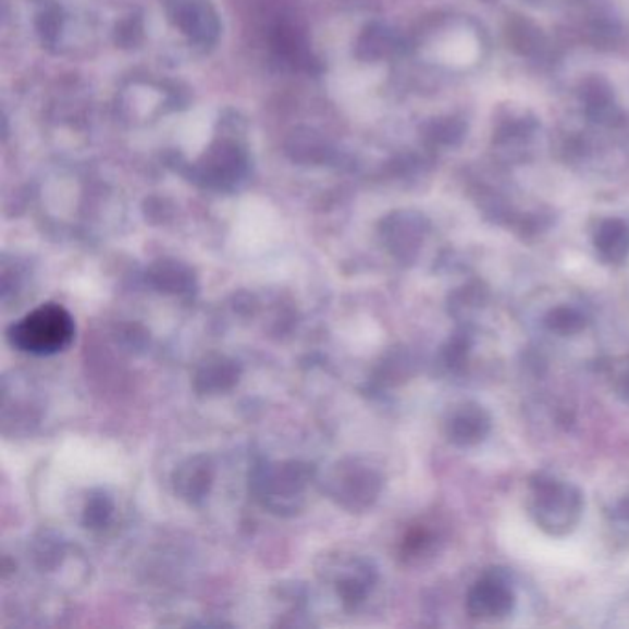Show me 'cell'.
Returning <instances> with one entry per match:
<instances>
[{
  "mask_svg": "<svg viewBox=\"0 0 629 629\" xmlns=\"http://www.w3.org/2000/svg\"><path fill=\"white\" fill-rule=\"evenodd\" d=\"M170 12L177 25L196 41L209 42L217 36L219 25L206 0H169Z\"/></svg>",
  "mask_w": 629,
  "mask_h": 629,
  "instance_id": "30bf717a",
  "label": "cell"
},
{
  "mask_svg": "<svg viewBox=\"0 0 629 629\" xmlns=\"http://www.w3.org/2000/svg\"><path fill=\"white\" fill-rule=\"evenodd\" d=\"M596 251L607 264H620L629 255V231L612 222L605 224L596 235Z\"/></svg>",
  "mask_w": 629,
  "mask_h": 629,
  "instance_id": "4fadbf2b",
  "label": "cell"
},
{
  "mask_svg": "<svg viewBox=\"0 0 629 629\" xmlns=\"http://www.w3.org/2000/svg\"><path fill=\"white\" fill-rule=\"evenodd\" d=\"M381 472L358 460L338 461L331 467L323 490L342 508L360 514L371 508L382 491Z\"/></svg>",
  "mask_w": 629,
  "mask_h": 629,
  "instance_id": "277c9868",
  "label": "cell"
},
{
  "mask_svg": "<svg viewBox=\"0 0 629 629\" xmlns=\"http://www.w3.org/2000/svg\"><path fill=\"white\" fill-rule=\"evenodd\" d=\"M212 482H214V466L211 458H207L203 454L183 461L172 477L176 495L188 504H200L201 501H206V496L211 493Z\"/></svg>",
  "mask_w": 629,
  "mask_h": 629,
  "instance_id": "52a82bcc",
  "label": "cell"
},
{
  "mask_svg": "<svg viewBox=\"0 0 629 629\" xmlns=\"http://www.w3.org/2000/svg\"><path fill=\"white\" fill-rule=\"evenodd\" d=\"M240 379V366L224 355L203 358L194 373V390L201 395L224 394Z\"/></svg>",
  "mask_w": 629,
  "mask_h": 629,
  "instance_id": "ba28073f",
  "label": "cell"
},
{
  "mask_svg": "<svg viewBox=\"0 0 629 629\" xmlns=\"http://www.w3.org/2000/svg\"><path fill=\"white\" fill-rule=\"evenodd\" d=\"M543 323H545L548 333L562 336V338H569V336H578L588 329L589 318L580 307L557 305L546 312Z\"/></svg>",
  "mask_w": 629,
  "mask_h": 629,
  "instance_id": "7c38bea8",
  "label": "cell"
},
{
  "mask_svg": "<svg viewBox=\"0 0 629 629\" xmlns=\"http://www.w3.org/2000/svg\"><path fill=\"white\" fill-rule=\"evenodd\" d=\"M485 292L477 285H469L451 297V314L458 320L471 318L484 305Z\"/></svg>",
  "mask_w": 629,
  "mask_h": 629,
  "instance_id": "e0dca14e",
  "label": "cell"
},
{
  "mask_svg": "<svg viewBox=\"0 0 629 629\" xmlns=\"http://www.w3.org/2000/svg\"><path fill=\"white\" fill-rule=\"evenodd\" d=\"M151 285L164 294H183L193 291L194 275L182 262L161 260L150 268Z\"/></svg>",
  "mask_w": 629,
  "mask_h": 629,
  "instance_id": "8fae6325",
  "label": "cell"
},
{
  "mask_svg": "<svg viewBox=\"0 0 629 629\" xmlns=\"http://www.w3.org/2000/svg\"><path fill=\"white\" fill-rule=\"evenodd\" d=\"M314 477V467L301 461H283L259 467L254 474V491L264 508L275 514L296 511L297 501H301Z\"/></svg>",
  "mask_w": 629,
  "mask_h": 629,
  "instance_id": "3957f363",
  "label": "cell"
},
{
  "mask_svg": "<svg viewBox=\"0 0 629 629\" xmlns=\"http://www.w3.org/2000/svg\"><path fill=\"white\" fill-rule=\"evenodd\" d=\"M377 570L363 559H349L334 578L340 600L349 607L362 604L375 588Z\"/></svg>",
  "mask_w": 629,
  "mask_h": 629,
  "instance_id": "9c48e42d",
  "label": "cell"
},
{
  "mask_svg": "<svg viewBox=\"0 0 629 629\" xmlns=\"http://www.w3.org/2000/svg\"><path fill=\"white\" fill-rule=\"evenodd\" d=\"M613 392L618 399L629 405V357H624L613 363Z\"/></svg>",
  "mask_w": 629,
  "mask_h": 629,
  "instance_id": "ac0fdd59",
  "label": "cell"
},
{
  "mask_svg": "<svg viewBox=\"0 0 629 629\" xmlns=\"http://www.w3.org/2000/svg\"><path fill=\"white\" fill-rule=\"evenodd\" d=\"M493 429V419L484 406L467 400L448 411L443 432L454 447L472 448L484 443Z\"/></svg>",
  "mask_w": 629,
  "mask_h": 629,
  "instance_id": "8992f818",
  "label": "cell"
},
{
  "mask_svg": "<svg viewBox=\"0 0 629 629\" xmlns=\"http://www.w3.org/2000/svg\"><path fill=\"white\" fill-rule=\"evenodd\" d=\"M517 594L508 575L490 570L467 591L466 612L480 622H498L515 612Z\"/></svg>",
  "mask_w": 629,
  "mask_h": 629,
  "instance_id": "5b68a950",
  "label": "cell"
},
{
  "mask_svg": "<svg viewBox=\"0 0 629 629\" xmlns=\"http://www.w3.org/2000/svg\"><path fill=\"white\" fill-rule=\"evenodd\" d=\"M472 351V336L467 331H458L445 342L440 353L442 366L448 373H461L469 363Z\"/></svg>",
  "mask_w": 629,
  "mask_h": 629,
  "instance_id": "5bb4252c",
  "label": "cell"
},
{
  "mask_svg": "<svg viewBox=\"0 0 629 629\" xmlns=\"http://www.w3.org/2000/svg\"><path fill=\"white\" fill-rule=\"evenodd\" d=\"M436 543V533L427 527L411 528L406 533L403 543H400V556L408 562H418L421 557L429 556Z\"/></svg>",
  "mask_w": 629,
  "mask_h": 629,
  "instance_id": "9a60e30c",
  "label": "cell"
},
{
  "mask_svg": "<svg viewBox=\"0 0 629 629\" xmlns=\"http://www.w3.org/2000/svg\"><path fill=\"white\" fill-rule=\"evenodd\" d=\"M115 506L111 501L110 495H106L102 491H98L95 495L87 498L84 508V525L91 530H100L110 525L111 517H113Z\"/></svg>",
  "mask_w": 629,
  "mask_h": 629,
  "instance_id": "2e32d148",
  "label": "cell"
},
{
  "mask_svg": "<svg viewBox=\"0 0 629 629\" xmlns=\"http://www.w3.org/2000/svg\"><path fill=\"white\" fill-rule=\"evenodd\" d=\"M613 520H615L617 525H620V527L629 528V493L615 504V508H613Z\"/></svg>",
  "mask_w": 629,
  "mask_h": 629,
  "instance_id": "d6986e66",
  "label": "cell"
},
{
  "mask_svg": "<svg viewBox=\"0 0 629 629\" xmlns=\"http://www.w3.org/2000/svg\"><path fill=\"white\" fill-rule=\"evenodd\" d=\"M528 514L539 530L551 538H567L583 517L581 491L551 472H533L528 480Z\"/></svg>",
  "mask_w": 629,
  "mask_h": 629,
  "instance_id": "6da1fadb",
  "label": "cell"
},
{
  "mask_svg": "<svg viewBox=\"0 0 629 629\" xmlns=\"http://www.w3.org/2000/svg\"><path fill=\"white\" fill-rule=\"evenodd\" d=\"M76 325L73 316L58 303H45L8 329V342L18 351L52 357L73 344Z\"/></svg>",
  "mask_w": 629,
  "mask_h": 629,
  "instance_id": "7a4b0ae2",
  "label": "cell"
}]
</instances>
